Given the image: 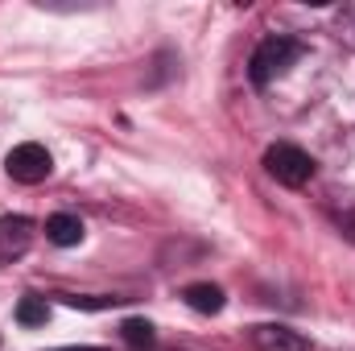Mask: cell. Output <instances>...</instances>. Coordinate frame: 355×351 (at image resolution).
Masks as SVG:
<instances>
[{"mask_svg":"<svg viewBox=\"0 0 355 351\" xmlns=\"http://www.w3.org/2000/svg\"><path fill=\"white\" fill-rule=\"evenodd\" d=\"M302 58V42H293V37H285V33H272L265 37L261 46H257V54H252V83L257 87H268L277 75H285L293 62Z\"/></svg>","mask_w":355,"mask_h":351,"instance_id":"6da1fadb","label":"cell"},{"mask_svg":"<svg viewBox=\"0 0 355 351\" xmlns=\"http://www.w3.org/2000/svg\"><path fill=\"white\" fill-rule=\"evenodd\" d=\"M265 170L277 178L281 186H293V190H297V186H306V182L314 178V162H310L306 149L281 141V145H268L265 149Z\"/></svg>","mask_w":355,"mask_h":351,"instance_id":"7a4b0ae2","label":"cell"},{"mask_svg":"<svg viewBox=\"0 0 355 351\" xmlns=\"http://www.w3.org/2000/svg\"><path fill=\"white\" fill-rule=\"evenodd\" d=\"M4 170L12 182H25V186H37V182H46L50 170H54V157L46 153V145H37V141H25V145H17V149H8V157H4Z\"/></svg>","mask_w":355,"mask_h":351,"instance_id":"3957f363","label":"cell"},{"mask_svg":"<svg viewBox=\"0 0 355 351\" xmlns=\"http://www.w3.org/2000/svg\"><path fill=\"white\" fill-rule=\"evenodd\" d=\"M33 244V223L25 215H4L0 219V264H12L17 257H25Z\"/></svg>","mask_w":355,"mask_h":351,"instance_id":"277c9868","label":"cell"},{"mask_svg":"<svg viewBox=\"0 0 355 351\" xmlns=\"http://www.w3.org/2000/svg\"><path fill=\"white\" fill-rule=\"evenodd\" d=\"M252 343H257V351H310V339H302L289 327H257Z\"/></svg>","mask_w":355,"mask_h":351,"instance_id":"5b68a950","label":"cell"},{"mask_svg":"<svg viewBox=\"0 0 355 351\" xmlns=\"http://www.w3.org/2000/svg\"><path fill=\"white\" fill-rule=\"evenodd\" d=\"M46 240L58 244V248H75V244L83 240V219H79V215H67V211L50 215V219H46Z\"/></svg>","mask_w":355,"mask_h":351,"instance_id":"8992f818","label":"cell"},{"mask_svg":"<svg viewBox=\"0 0 355 351\" xmlns=\"http://www.w3.org/2000/svg\"><path fill=\"white\" fill-rule=\"evenodd\" d=\"M182 302L190 310H198V314H219L223 310V289L211 285V281H194V285L182 289Z\"/></svg>","mask_w":355,"mask_h":351,"instance_id":"52a82bcc","label":"cell"},{"mask_svg":"<svg viewBox=\"0 0 355 351\" xmlns=\"http://www.w3.org/2000/svg\"><path fill=\"white\" fill-rule=\"evenodd\" d=\"M46 318H50V306H46V298H37V293H25V298L17 302V323H21V327H46Z\"/></svg>","mask_w":355,"mask_h":351,"instance_id":"ba28073f","label":"cell"},{"mask_svg":"<svg viewBox=\"0 0 355 351\" xmlns=\"http://www.w3.org/2000/svg\"><path fill=\"white\" fill-rule=\"evenodd\" d=\"M120 339L128 343V348H153V327L145 323V318H128L124 327H120Z\"/></svg>","mask_w":355,"mask_h":351,"instance_id":"9c48e42d","label":"cell"},{"mask_svg":"<svg viewBox=\"0 0 355 351\" xmlns=\"http://www.w3.org/2000/svg\"><path fill=\"white\" fill-rule=\"evenodd\" d=\"M67 306H75V310H112V306H120L124 298H75V293H58Z\"/></svg>","mask_w":355,"mask_h":351,"instance_id":"30bf717a","label":"cell"},{"mask_svg":"<svg viewBox=\"0 0 355 351\" xmlns=\"http://www.w3.org/2000/svg\"><path fill=\"white\" fill-rule=\"evenodd\" d=\"M58 351H103V348H58Z\"/></svg>","mask_w":355,"mask_h":351,"instance_id":"8fae6325","label":"cell"}]
</instances>
